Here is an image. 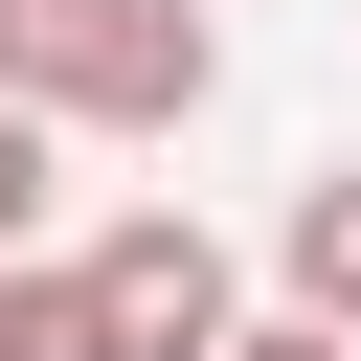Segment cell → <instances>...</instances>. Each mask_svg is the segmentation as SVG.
Masks as SVG:
<instances>
[{
  "label": "cell",
  "mask_w": 361,
  "mask_h": 361,
  "mask_svg": "<svg viewBox=\"0 0 361 361\" xmlns=\"http://www.w3.org/2000/svg\"><path fill=\"white\" fill-rule=\"evenodd\" d=\"M0 90L45 135H180L226 90V23L203 0H0Z\"/></svg>",
  "instance_id": "obj_1"
},
{
  "label": "cell",
  "mask_w": 361,
  "mask_h": 361,
  "mask_svg": "<svg viewBox=\"0 0 361 361\" xmlns=\"http://www.w3.org/2000/svg\"><path fill=\"white\" fill-rule=\"evenodd\" d=\"M68 271H90L113 361H226V338H248V271H226V226H203V203H135V226H90Z\"/></svg>",
  "instance_id": "obj_2"
},
{
  "label": "cell",
  "mask_w": 361,
  "mask_h": 361,
  "mask_svg": "<svg viewBox=\"0 0 361 361\" xmlns=\"http://www.w3.org/2000/svg\"><path fill=\"white\" fill-rule=\"evenodd\" d=\"M271 293H293L316 338H361V158H316V180H293V226H271Z\"/></svg>",
  "instance_id": "obj_3"
},
{
  "label": "cell",
  "mask_w": 361,
  "mask_h": 361,
  "mask_svg": "<svg viewBox=\"0 0 361 361\" xmlns=\"http://www.w3.org/2000/svg\"><path fill=\"white\" fill-rule=\"evenodd\" d=\"M0 361H113V316H90V271H45V248H0Z\"/></svg>",
  "instance_id": "obj_4"
},
{
  "label": "cell",
  "mask_w": 361,
  "mask_h": 361,
  "mask_svg": "<svg viewBox=\"0 0 361 361\" xmlns=\"http://www.w3.org/2000/svg\"><path fill=\"white\" fill-rule=\"evenodd\" d=\"M45 180H68V135H45V113H23V90H0V248H23V226H45Z\"/></svg>",
  "instance_id": "obj_5"
},
{
  "label": "cell",
  "mask_w": 361,
  "mask_h": 361,
  "mask_svg": "<svg viewBox=\"0 0 361 361\" xmlns=\"http://www.w3.org/2000/svg\"><path fill=\"white\" fill-rule=\"evenodd\" d=\"M226 361H361V338H316V316H248V338H226Z\"/></svg>",
  "instance_id": "obj_6"
}]
</instances>
